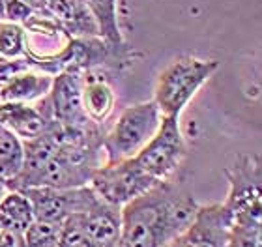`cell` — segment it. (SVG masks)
<instances>
[{"label":"cell","mask_w":262,"mask_h":247,"mask_svg":"<svg viewBox=\"0 0 262 247\" xmlns=\"http://www.w3.org/2000/svg\"><path fill=\"white\" fill-rule=\"evenodd\" d=\"M62 234V223L55 221L34 219L25 231V245L27 247H58Z\"/></svg>","instance_id":"obj_18"},{"label":"cell","mask_w":262,"mask_h":247,"mask_svg":"<svg viewBox=\"0 0 262 247\" xmlns=\"http://www.w3.org/2000/svg\"><path fill=\"white\" fill-rule=\"evenodd\" d=\"M6 2H8V0H0V21H4V10H6Z\"/></svg>","instance_id":"obj_25"},{"label":"cell","mask_w":262,"mask_h":247,"mask_svg":"<svg viewBox=\"0 0 262 247\" xmlns=\"http://www.w3.org/2000/svg\"><path fill=\"white\" fill-rule=\"evenodd\" d=\"M225 247H262V227L232 223Z\"/></svg>","instance_id":"obj_19"},{"label":"cell","mask_w":262,"mask_h":247,"mask_svg":"<svg viewBox=\"0 0 262 247\" xmlns=\"http://www.w3.org/2000/svg\"><path fill=\"white\" fill-rule=\"evenodd\" d=\"M27 193L34 208V217L41 221L62 223L73 214H84L96 203V191L90 186L82 187H30Z\"/></svg>","instance_id":"obj_7"},{"label":"cell","mask_w":262,"mask_h":247,"mask_svg":"<svg viewBox=\"0 0 262 247\" xmlns=\"http://www.w3.org/2000/svg\"><path fill=\"white\" fill-rule=\"evenodd\" d=\"M58 247H90L84 236L82 214H73L62 221V234Z\"/></svg>","instance_id":"obj_20"},{"label":"cell","mask_w":262,"mask_h":247,"mask_svg":"<svg viewBox=\"0 0 262 247\" xmlns=\"http://www.w3.org/2000/svg\"><path fill=\"white\" fill-rule=\"evenodd\" d=\"M154 184L158 182L150 178L131 158V160L105 161L101 167L94 170L88 186L105 203L122 208L124 204L148 191Z\"/></svg>","instance_id":"obj_6"},{"label":"cell","mask_w":262,"mask_h":247,"mask_svg":"<svg viewBox=\"0 0 262 247\" xmlns=\"http://www.w3.org/2000/svg\"><path fill=\"white\" fill-rule=\"evenodd\" d=\"M187 155V143L178 116H163L158 131L133 158L137 165L156 182L174 178Z\"/></svg>","instance_id":"obj_5"},{"label":"cell","mask_w":262,"mask_h":247,"mask_svg":"<svg viewBox=\"0 0 262 247\" xmlns=\"http://www.w3.org/2000/svg\"><path fill=\"white\" fill-rule=\"evenodd\" d=\"M229 193L223 200L232 215V223L262 227V172L257 154L236 155L234 163L225 169Z\"/></svg>","instance_id":"obj_4"},{"label":"cell","mask_w":262,"mask_h":247,"mask_svg":"<svg viewBox=\"0 0 262 247\" xmlns=\"http://www.w3.org/2000/svg\"><path fill=\"white\" fill-rule=\"evenodd\" d=\"M82 73V103L88 120L105 126L111 115L115 113L116 94L109 82L107 73L101 70H90Z\"/></svg>","instance_id":"obj_11"},{"label":"cell","mask_w":262,"mask_h":247,"mask_svg":"<svg viewBox=\"0 0 262 247\" xmlns=\"http://www.w3.org/2000/svg\"><path fill=\"white\" fill-rule=\"evenodd\" d=\"M10 191V189H8V186H6V182L4 180H0V198L4 197L6 193Z\"/></svg>","instance_id":"obj_24"},{"label":"cell","mask_w":262,"mask_h":247,"mask_svg":"<svg viewBox=\"0 0 262 247\" xmlns=\"http://www.w3.org/2000/svg\"><path fill=\"white\" fill-rule=\"evenodd\" d=\"M51 115L62 126H84L90 124L82 103V73L64 70L56 73L47 92Z\"/></svg>","instance_id":"obj_8"},{"label":"cell","mask_w":262,"mask_h":247,"mask_svg":"<svg viewBox=\"0 0 262 247\" xmlns=\"http://www.w3.org/2000/svg\"><path fill=\"white\" fill-rule=\"evenodd\" d=\"M219 62L213 58H199L182 55L170 62L156 79L154 101L163 116H178L184 113L196 92L213 77Z\"/></svg>","instance_id":"obj_2"},{"label":"cell","mask_w":262,"mask_h":247,"mask_svg":"<svg viewBox=\"0 0 262 247\" xmlns=\"http://www.w3.org/2000/svg\"><path fill=\"white\" fill-rule=\"evenodd\" d=\"M201 204L180 178L154 184L120 208L118 247H161L182 236Z\"/></svg>","instance_id":"obj_1"},{"label":"cell","mask_w":262,"mask_h":247,"mask_svg":"<svg viewBox=\"0 0 262 247\" xmlns=\"http://www.w3.org/2000/svg\"><path fill=\"white\" fill-rule=\"evenodd\" d=\"M34 219L32 203L25 191L10 189L0 198V229L25 232Z\"/></svg>","instance_id":"obj_14"},{"label":"cell","mask_w":262,"mask_h":247,"mask_svg":"<svg viewBox=\"0 0 262 247\" xmlns=\"http://www.w3.org/2000/svg\"><path fill=\"white\" fill-rule=\"evenodd\" d=\"M34 10L27 6L23 0H8L4 10V21L17 23V25H25V23L32 17Z\"/></svg>","instance_id":"obj_21"},{"label":"cell","mask_w":262,"mask_h":247,"mask_svg":"<svg viewBox=\"0 0 262 247\" xmlns=\"http://www.w3.org/2000/svg\"><path fill=\"white\" fill-rule=\"evenodd\" d=\"M27 49V30L17 23L0 21V58L19 60L25 58Z\"/></svg>","instance_id":"obj_17"},{"label":"cell","mask_w":262,"mask_h":247,"mask_svg":"<svg viewBox=\"0 0 262 247\" xmlns=\"http://www.w3.org/2000/svg\"><path fill=\"white\" fill-rule=\"evenodd\" d=\"M71 38L99 36L98 25L82 0H49L45 10Z\"/></svg>","instance_id":"obj_12"},{"label":"cell","mask_w":262,"mask_h":247,"mask_svg":"<svg viewBox=\"0 0 262 247\" xmlns=\"http://www.w3.org/2000/svg\"><path fill=\"white\" fill-rule=\"evenodd\" d=\"M232 215L223 203L199 206L193 223L182 238L184 247H225Z\"/></svg>","instance_id":"obj_9"},{"label":"cell","mask_w":262,"mask_h":247,"mask_svg":"<svg viewBox=\"0 0 262 247\" xmlns=\"http://www.w3.org/2000/svg\"><path fill=\"white\" fill-rule=\"evenodd\" d=\"M84 236L90 247H118L120 243V208L96 198L82 214Z\"/></svg>","instance_id":"obj_10"},{"label":"cell","mask_w":262,"mask_h":247,"mask_svg":"<svg viewBox=\"0 0 262 247\" xmlns=\"http://www.w3.org/2000/svg\"><path fill=\"white\" fill-rule=\"evenodd\" d=\"M25 232H17L11 229H0V247H23Z\"/></svg>","instance_id":"obj_22"},{"label":"cell","mask_w":262,"mask_h":247,"mask_svg":"<svg viewBox=\"0 0 262 247\" xmlns=\"http://www.w3.org/2000/svg\"><path fill=\"white\" fill-rule=\"evenodd\" d=\"M23 247H27V245H23Z\"/></svg>","instance_id":"obj_26"},{"label":"cell","mask_w":262,"mask_h":247,"mask_svg":"<svg viewBox=\"0 0 262 247\" xmlns=\"http://www.w3.org/2000/svg\"><path fill=\"white\" fill-rule=\"evenodd\" d=\"M53 77L47 73L30 72V68L13 73L0 88V101L34 103L47 96Z\"/></svg>","instance_id":"obj_13"},{"label":"cell","mask_w":262,"mask_h":247,"mask_svg":"<svg viewBox=\"0 0 262 247\" xmlns=\"http://www.w3.org/2000/svg\"><path fill=\"white\" fill-rule=\"evenodd\" d=\"M0 127H2V126H0Z\"/></svg>","instance_id":"obj_27"},{"label":"cell","mask_w":262,"mask_h":247,"mask_svg":"<svg viewBox=\"0 0 262 247\" xmlns=\"http://www.w3.org/2000/svg\"><path fill=\"white\" fill-rule=\"evenodd\" d=\"M23 160V141L6 127H0V180H4L6 186L19 174Z\"/></svg>","instance_id":"obj_16"},{"label":"cell","mask_w":262,"mask_h":247,"mask_svg":"<svg viewBox=\"0 0 262 247\" xmlns=\"http://www.w3.org/2000/svg\"><path fill=\"white\" fill-rule=\"evenodd\" d=\"M161 247H184V238L178 236V238H174V240H170L169 243H165V245H161Z\"/></svg>","instance_id":"obj_23"},{"label":"cell","mask_w":262,"mask_h":247,"mask_svg":"<svg viewBox=\"0 0 262 247\" xmlns=\"http://www.w3.org/2000/svg\"><path fill=\"white\" fill-rule=\"evenodd\" d=\"M98 25L99 38L111 45H126L118 21V0H82Z\"/></svg>","instance_id":"obj_15"},{"label":"cell","mask_w":262,"mask_h":247,"mask_svg":"<svg viewBox=\"0 0 262 247\" xmlns=\"http://www.w3.org/2000/svg\"><path fill=\"white\" fill-rule=\"evenodd\" d=\"M163 115L154 99L127 105L105 131L103 148L107 161L131 160L156 135Z\"/></svg>","instance_id":"obj_3"}]
</instances>
